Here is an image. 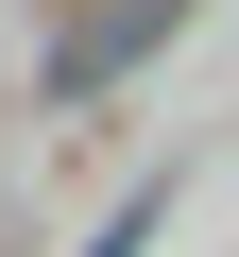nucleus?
I'll return each instance as SVG.
<instances>
[{"label": "nucleus", "instance_id": "1", "mask_svg": "<svg viewBox=\"0 0 239 257\" xmlns=\"http://www.w3.org/2000/svg\"><path fill=\"white\" fill-rule=\"evenodd\" d=\"M154 223H171V206H154V189H137V206H120V223H102V240H86V257H137V240H154Z\"/></svg>", "mask_w": 239, "mask_h": 257}]
</instances>
